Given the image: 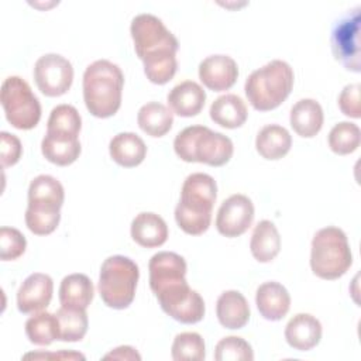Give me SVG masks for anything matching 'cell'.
Returning <instances> with one entry per match:
<instances>
[{
	"mask_svg": "<svg viewBox=\"0 0 361 361\" xmlns=\"http://www.w3.org/2000/svg\"><path fill=\"white\" fill-rule=\"evenodd\" d=\"M149 286L161 309L173 320L193 324L203 319L206 307L199 292L186 281V261L172 251H159L148 262Z\"/></svg>",
	"mask_w": 361,
	"mask_h": 361,
	"instance_id": "obj_1",
	"label": "cell"
},
{
	"mask_svg": "<svg viewBox=\"0 0 361 361\" xmlns=\"http://www.w3.org/2000/svg\"><path fill=\"white\" fill-rule=\"evenodd\" d=\"M137 56L144 63L147 79L155 85L168 83L178 69L179 42L164 21L151 13L137 14L130 25Z\"/></svg>",
	"mask_w": 361,
	"mask_h": 361,
	"instance_id": "obj_2",
	"label": "cell"
},
{
	"mask_svg": "<svg viewBox=\"0 0 361 361\" xmlns=\"http://www.w3.org/2000/svg\"><path fill=\"white\" fill-rule=\"evenodd\" d=\"M216 197L217 185L213 176L203 172L188 175L180 189V200L175 207L178 226L186 234H203L210 226Z\"/></svg>",
	"mask_w": 361,
	"mask_h": 361,
	"instance_id": "obj_3",
	"label": "cell"
},
{
	"mask_svg": "<svg viewBox=\"0 0 361 361\" xmlns=\"http://www.w3.org/2000/svg\"><path fill=\"white\" fill-rule=\"evenodd\" d=\"M124 75L118 65L97 59L83 73V100L90 114L99 118L114 116L121 106Z\"/></svg>",
	"mask_w": 361,
	"mask_h": 361,
	"instance_id": "obj_4",
	"label": "cell"
},
{
	"mask_svg": "<svg viewBox=\"0 0 361 361\" xmlns=\"http://www.w3.org/2000/svg\"><path fill=\"white\" fill-rule=\"evenodd\" d=\"M293 80L292 66L286 61L272 59L248 75L244 92L255 110L268 111L285 102L292 92Z\"/></svg>",
	"mask_w": 361,
	"mask_h": 361,
	"instance_id": "obj_5",
	"label": "cell"
},
{
	"mask_svg": "<svg viewBox=\"0 0 361 361\" xmlns=\"http://www.w3.org/2000/svg\"><path fill=\"white\" fill-rule=\"evenodd\" d=\"M175 154L185 162H200L210 166L227 164L234 152L233 141L223 133L206 126H189L173 140Z\"/></svg>",
	"mask_w": 361,
	"mask_h": 361,
	"instance_id": "obj_6",
	"label": "cell"
},
{
	"mask_svg": "<svg viewBox=\"0 0 361 361\" xmlns=\"http://www.w3.org/2000/svg\"><path fill=\"white\" fill-rule=\"evenodd\" d=\"M65 200L62 183L51 175L35 176L28 186L25 224L37 235L51 234L59 224Z\"/></svg>",
	"mask_w": 361,
	"mask_h": 361,
	"instance_id": "obj_7",
	"label": "cell"
},
{
	"mask_svg": "<svg viewBox=\"0 0 361 361\" xmlns=\"http://www.w3.org/2000/svg\"><path fill=\"white\" fill-rule=\"evenodd\" d=\"M353 264V254L345 233L334 226L317 230L310 245V268L322 279L343 276Z\"/></svg>",
	"mask_w": 361,
	"mask_h": 361,
	"instance_id": "obj_8",
	"label": "cell"
},
{
	"mask_svg": "<svg viewBox=\"0 0 361 361\" xmlns=\"http://www.w3.org/2000/svg\"><path fill=\"white\" fill-rule=\"evenodd\" d=\"M140 278L138 265L128 257H107L99 274V293L102 300L113 309L128 307L135 296L137 282Z\"/></svg>",
	"mask_w": 361,
	"mask_h": 361,
	"instance_id": "obj_9",
	"label": "cell"
},
{
	"mask_svg": "<svg viewBox=\"0 0 361 361\" xmlns=\"http://www.w3.org/2000/svg\"><path fill=\"white\" fill-rule=\"evenodd\" d=\"M0 100L7 121L18 130L34 128L41 118V103L30 85L20 76H8L1 83Z\"/></svg>",
	"mask_w": 361,
	"mask_h": 361,
	"instance_id": "obj_10",
	"label": "cell"
},
{
	"mask_svg": "<svg viewBox=\"0 0 361 361\" xmlns=\"http://www.w3.org/2000/svg\"><path fill=\"white\" fill-rule=\"evenodd\" d=\"M361 7L355 6L341 16L333 25L330 35L331 52L347 71L360 72V24Z\"/></svg>",
	"mask_w": 361,
	"mask_h": 361,
	"instance_id": "obj_11",
	"label": "cell"
},
{
	"mask_svg": "<svg viewBox=\"0 0 361 361\" xmlns=\"http://www.w3.org/2000/svg\"><path fill=\"white\" fill-rule=\"evenodd\" d=\"M34 80L42 94L58 97L65 94L73 80L72 63L59 54H45L34 65Z\"/></svg>",
	"mask_w": 361,
	"mask_h": 361,
	"instance_id": "obj_12",
	"label": "cell"
},
{
	"mask_svg": "<svg viewBox=\"0 0 361 361\" xmlns=\"http://www.w3.org/2000/svg\"><path fill=\"white\" fill-rule=\"evenodd\" d=\"M254 220V204L251 199L241 193L228 196L220 204L216 216L217 231L228 238L244 234Z\"/></svg>",
	"mask_w": 361,
	"mask_h": 361,
	"instance_id": "obj_13",
	"label": "cell"
},
{
	"mask_svg": "<svg viewBox=\"0 0 361 361\" xmlns=\"http://www.w3.org/2000/svg\"><path fill=\"white\" fill-rule=\"evenodd\" d=\"M237 78V62L228 55H209L199 63V79L207 89L213 92L230 89L235 83Z\"/></svg>",
	"mask_w": 361,
	"mask_h": 361,
	"instance_id": "obj_14",
	"label": "cell"
},
{
	"mask_svg": "<svg viewBox=\"0 0 361 361\" xmlns=\"http://www.w3.org/2000/svg\"><path fill=\"white\" fill-rule=\"evenodd\" d=\"M54 293V282L48 274L28 275L17 290V307L21 313H35L45 309Z\"/></svg>",
	"mask_w": 361,
	"mask_h": 361,
	"instance_id": "obj_15",
	"label": "cell"
},
{
	"mask_svg": "<svg viewBox=\"0 0 361 361\" xmlns=\"http://www.w3.org/2000/svg\"><path fill=\"white\" fill-rule=\"evenodd\" d=\"M286 343L298 351H309L320 343L322 323L310 313H298L285 326Z\"/></svg>",
	"mask_w": 361,
	"mask_h": 361,
	"instance_id": "obj_16",
	"label": "cell"
},
{
	"mask_svg": "<svg viewBox=\"0 0 361 361\" xmlns=\"http://www.w3.org/2000/svg\"><path fill=\"white\" fill-rule=\"evenodd\" d=\"M255 305L264 319L276 322L286 316L289 312L290 295L282 283L276 281H268L257 288Z\"/></svg>",
	"mask_w": 361,
	"mask_h": 361,
	"instance_id": "obj_17",
	"label": "cell"
},
{
	"mask_svg": "<svg viewBox=\"0 0 361 361\" xmlns=\"http://www.w3.org/2000/svg\"><path fill=\"white\" fill-rule=\"evenodd\" d=\"M166 100L175 114L192 117L202 111L206 102V92L197 82L183 80L169 90Z\"/></svg>",
	"mask_w": 361,
	"mask_h": 361,
	"instance_id": "obj_18",
	"label": "cell"
},
{
	"mask_svg": "<svg viewBox=\"0 0 361 361\" xmlns=\"http://www.w3.org/2000/svg\"><path fill=\"white\" fill-rule=\"evenodd\" d=\"M133 240L145 248H154L162 245L168 238V226L165 220L152 212L138 213L130 228Z\"/></svg>",
	"mask_w": 361,
	"mask_h": 361,
	"instance_id": "obj_19",
	"label": "cell"
},
{
	"mask_svg": "<svg viewBox=\"0 0 361 361\" xmlns=\"http://www.w3.org/2000/svg\"><path fill=\"white\" fill-rule=\"evenodd\" d=\"M216 314L223 327L230 330L241 329L250 320V305L241 292L234 289L224 290L217 298Z\"/></svg>",
	"mask_w": 361,
	"mask_h": 361,
	"instance_id": "obj_20",
	"label": "cell"
},
{
	"mask_svg": "<svg viewBox=\"0 0 361 361\" xmlns=\"http://www.w3.org/2000/svg\"><path fill=\"white\" fill-rule=\"evenodd\" d=\"M323 120V109L314 99H300L290 109V127L303 138L314 137L322 130Z\"/></svg>",
	"mask_w": 361,
	"mask_h": 361,
	"instance_id": "obj_21",
	"label": "cell"
},
{
	"mask_svg": "<svg viewBox=\"0 0 361 361\" xmlns=\"http://www.w3.org/2000/svg\"><path fill=\"white\" fill-rule=\"evenodd\" d=\"M111 159L124 168L140 165L147 155V145L144 140L135 133H118L109 144Z\"/></svg>",
	"mask_w": 361,
	"mask_h": 361,
	"instance_id": "obj_22",
	"label": "cell"
},
{
	"mask_svg": "<svg viewBox=\"0 0 361 361\" xmlns=\"http://www.w3.org/2000/svg\"><path fill=\"white\" fill-rule=\"evenodd\" d=\"M209 113L210 118L224 128L241 127L248 117L245 102L234 93L219 96L212 103Z\"/></svg>",
	"mask_w": 361,
	"mask_h": 361,
	"instance_id": "obj_23",
	"label": "cell"
},
{
	"mask_svg": "<svg viewBox=\"0 0 361 361\" xmlns=\"http://www.w3.org/2000/svg\"><path fill=\"white\" fill-rule=\"evenodd\" d=\"M292 147V137L289 131L279 124L264 126L255 138V148L265 159H281Z\"/></svg>",
	"mask_w": 361,
	"mask_h": 361,
	"instance_id": "obj_24",
	"label": "cell"
},
{
	"mask_svg": "<svg viewBox=\"0 0 361 361\" xmlns=\"http://www.w3.org/2000/svg\"><path fill=\"white\" fill-rule=\"evenodd\" d=\"M80 149L79 138L62 134L45 133L41 141V151L45 159L59 166L73 164L79 158Z\"/></svg>",
	"mask_w": 361,
	"mask_h": 361,
	"instance_id": "obj_25",
	"label": "cell"
},
{
	"mask_svg": "<svg viewBox=\"0 0 361 361\" xmlns=\"http://www.w3.org/2000/svg\"><path fill=\"white\" fill-rule=\"evenodd\" d=\"M94 296V288L90 278L85 274H69L59 285V302L62 306L87 309Z\"/></svg>",
	"mask_w": 361,
	"mask_h": 361,
	"instance_id": "obj_26",
	"label": "cell"
},
{
	"mask_svg": "<svg viewBox=\"0 0 361 361\" xmlns=\"http://www.w3.org/2000/svg\"><path fill=\"white\" fill-rule=\"evenodd\" d=\"M250 250L252 257L259 262L272 261L281 250V235L271 220H261L254 227Z\"/></svg>",
	"mask_w": 361,
	"mask_h": 361,
	"instance_id": "obj_27",
	"label": "cell"
},
{
	"mask_svg": "<svg viewBox=\"0 0 361 361\" xmlns=\"http://www.w3.org/2000/svg\"><path fill=\"white\" fill-rule=\"evenodd\" d=\"M137 123L148 135L162 137L172 128L173 113L159 102H148L140 107Z\"/></svg>",
	"mask_w": 361,
	"mask_h": 361,
	"instance_id": "obj_28",
	"label": "cell"
},
{
	"mask_svg": "<svg viewBox=\"0 0 361 361\" xmlns=\"http://www.w3.org/2000/svg\"><path fill=\"white\" fill-rule=\"evenodd\" d=\"M25 334L35 345H49L59 340V323L55 313L37 312L25 322Z\"/></svg>",
	"mask_w": 361,
	"mask_h": 361,
	"instance_id": "obj_29",
	"label": "cell"
},
{
	"mask_svg": "<svg viewBox=\"0 0 361 361\" xmlns=\"http://www.w3.org/2000/svg\"><path fill=\"white\" fill-rule=\"evenodd\" d=\"M56 317L59 323V340L61 341H80L89 326L86 309L61 306L56 310Z\"/></svg>",
	"mask_w": 361,
	"mask_h": 361,
	"instance_id": "obj_30",
	"label": "cell"
},
{
	"mask_svg": "<svg viewBox=\"0 0 361 361\" xmlns=\"http://www.w3.org/2000/svg\"><path fill=\"white\" fill-rule=\"evenodd\" d=\"M80 128L82 118L76 107L71 104H58L51 110L47 123V133L79 138Z\"/></svg>",
	"mask_w": 361,
	"mask_h": 361,
	"instance_id": "obj_31",
	"label": "cell"
},
{
	"mask_svg": "<svg viewBox=\"0 0 361 361\" xmlns=\"http://www.w3.org/2000/svg\"><path fill=\"white\" fill-rule=\"evenodd\" d=\"M329 147L334 154L347 155L360 147L361 131L360 127L350 121L337 123L329 133Z\"/></svg>",
	"mask_w": 361,
	"mask_h": 361,
	"instance_id": "obj_32",
	"label": "cell"
},
{
	"mask_svg": "<svg viewBox=\"0 0 361 361\" xmlns=\"http://www.w3.org/2000/svg\"><path fill=\"white\" fill-rule=\"evenodd\" d=\"M171 354L175 361H202L206 357L204 340L195 331L179 333L173 338Z\"/></svg>",
	"mask_w": 361,
	"mask_h": 361,
	"instance_id": "obj_33",
	"label": "cell"
},
{
	"mask_svg": "<svg viewBox=\"0 0 361 361\" xmlns=\"http://www.w3.org/2000/svg\"><path fill=\"white\" fill-rule=\"evenodd\" d=\"M214 360L217 361H252L254 351L248 341L243 337L228 336L221 338L214 348Z\"/></svg>",
	"mask_w": 361,
	"mask_h": 361,
	"instance_id": "obj_34",
	"label": "cell"
},
{
	"mask_svg": "<svg viewBox=\"0 0 361 361\" xmlns=\"http://www.w3.org/2000/svg\"><path fill=\"white\" fill-rule=\"evenodd\" d=\"M27 240L24 234L14 228L3 226L0 228V258L1 261H13L21 257L25 251Z\"/></svg>",
	"mask_w": 361,
	"mask_h": 361,
	"instance_id": "obj_35",
	"label": "cell"
},
{
	"mask_svg": "<svg viewBox=\"0 0 361 361\" xmlns=\"http://www.w3.org/2000/svg\"><path fill=\"white\" fill-rule=\"evenodd\" d=\"M360 83H350L343 87L338 94V107L343 114L360 118L361 117V106H360Z\"/></svg>",
	"mask_w": 361,
	"mask_h": 361,
	"instance_id": "obj_36",
	"label": "cell"
},
{
	"mask_svg": "<svg viewBox=\"0 0 361 361\" xmlns=\"http://www.w3.org/2000/svg\"><path fill=\"white\" fill-rule=\"evenodd\" d=\"M0 140H1V166H13L14 164L18 162L21 152H23V145L18 137L14 134H10L7 131L0 133Z\"/></svg>",
	"mask_w": 361,
	"mask_h": 361,
	"instance_id": "obj_37",
	"label": "cell"
},
{
	"mask_svg": "<svg viewBox=\"0 0 361 361\" xmlns=\"http://www.w3.org/2000/svg\"><path fill=\"white\" fill-rule=\"evenodd\" d=\"M104 360H137L140 361L141 360V355L135 351V348L130 347V345H120L117 348H114L113 351H110L109 354H106L103 357Z\"/></svg>",
	"mask_w": 361,
	"mask_h": 361,
	"instance_id": "obj_38",
	"label": "cell"
},
{
	"mask_svg": "<svg viewBox=\"0 0 361 361\" xmlns=\"http://www.w3.org/2000/svg\"><path fill=\"white\" fill-rule=\"evenodd\" d=\"M30 357H34V358H48V357H56L59 360H76V358H80V360H85V355L79 354V353H68V351H61L58 354H27L24 355V358H30Z\"/></svg>",
	"mask_w": 361,
	"mask_h": 361,
	"instance_id": "obj_39",
	"label": "cell"
}]
</instances>
